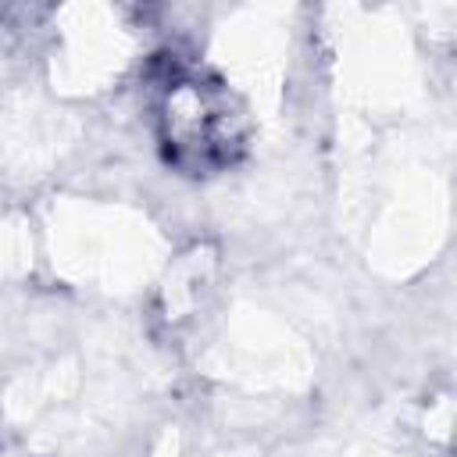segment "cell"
I'll return each instance as SVG.
<instances>
[{
  "label": "cell",
  "instance_id": "cell-1",
  "mask_svg": "<svg viewBox=\"0 0 457 457\" xmlns=\"http://www.w3.org/2000/svg\"><path fill=\"white\" fill-rule=\"evenodd\" d=\"M164 57L154 104L161 150L186 175H214L243 150L239 107L218 79L182 64L179 54Z\"/></svg>",
  "mask_w": 457,
  "mask_h": 457
}]
</instances>
